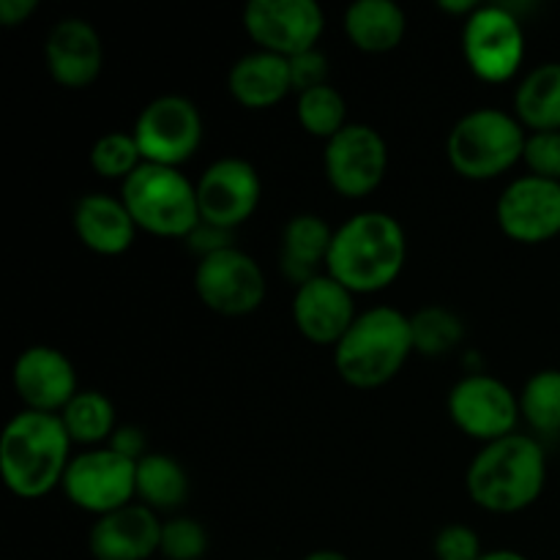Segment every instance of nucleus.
Instances as JSON below:
<instances>
[{
    "label": "nucleus",
    "instance_id": "nucleus-16",
    "mask_svg": "<svg viewBox=\"0 0 560 560\" xmlns=\"http://www.w3.org/2000/svg\"><path fill=\"white\" fill-rule=\"evenodd\" d=\"M16 397L25 402V410L38 413H63L66 405L77 397V372L69 355L49 345H31L22 350L11 370Z\"/></svg>",
    "mask_w": 560,
    "mask_h": 560
},
{
    "label": "nucleus",
    "instance_id": "nucleus-36",
    "mask_svg": "<svg viewBox=\"0 0 560 560\" xmlns=\"http://www.w3.org/2000/svg\"><path fill=\"white\" fill-rule=\"evenodd\" d=\"M113 452H118L120 457L131 459V463H140L142 457H148V441H145V432L140 430V427L135 424H126V427H118V430L113 432V438H109L107 443Z\"/></svg>",
    "mask_w": 560,
    "mask_h": 560
},
{
    "label": "nucleus",
    "instance_id": "nucleus-33",
    "mask_svg": "<svg viewBox=\"0 0 560 560\" xmlns=\"http://www.w3.org/2000/svg\"><path fill=\"white\" fill-rule=\"evenodd\" d=\"M432 552L438 560H479L487 550L481 547V536L470 525L448 523L438 530Z\"/></svg>",
    "mask_w": 560,
    "mask_h": 560
},
{
    "label": "nucleus",
    "instance_id": "nucleus-20",
    "mask_svg": "<svg viewBox=\"0 0 560 560\" xmlns=\"http://www.w3.org/2000/svg\"><path fill=\"white\" fill-rule=\"evenodd\" d=\"M137 224L126 202L107 191L82 195L74 206V233L96 255H124L137 238Z\"/></svg>",
    "mask_w": 560,
    "mask_h": 560
},
{
    "label": "nucleus",
    "instance_id": "nucleus-23",
    "mask_svg": "<svg viewBox=\"0 0 560 560\" xmlns=\"http://www.w3.org/2000/svg\"><path fill=\"white\" fill-rule=\"evenodd\" d=\"M342 25L355 49L383 55L402 44L408 20L394 0H355L345 11Z\"/></svg>",
    "mask_w": 560,
    "mask_h": 560
},
{
    "label": "nucleus",
    "instance_id": "nucleus-37",
    "mask_svg": "<svg viewBox=\"0 0 560 560\" xmlns=\"http://www.w3.org/2000/svg\"><path fill=\"white\" fill-rule=\"evenodd\" d=\"M36 0H0V25H25V22L36 14Z\"/></svg>",
    "mask_w": 560,
    "mask_h": 560
},
{
    "label": "nucleus",
    "instance_id": "nucleus-7",
    "mask_svg": "<svg viewBox=\"0 0 560 560\" xmlns=\"http://www.w3.org/2000/svg\"><path fill=\"white\" fill-rule=\"evenodd\" d=\"M463 55L485 82H509L525 63V27L509 5H479L463 22Z\"/></svg>",
    "mask_w": 560,
    "mask_h": 560
},
{
    "label": "nucleus",
    "instance_id": "nucleus-21",
    "mask_svg": "<svg viewBox=\"0 0 560 560\" xmlns=\"http://www.w3.org/2000/svg\"><path fill=\"white\" fill-rule=\"evenodd\" d=\"M228 91L241 107L246 109H268L277 107L290 91V63L282 55L255 49L246 52L230 66Z\"/></svg>",
    "mask_w": 560,
    "mask_h": 560
},
{
    "label": "nucleus",
    "instance_id": "nucleus-1",
    "mask_svg": "<svg viewBox=\"0 0 560 560\" xmlns=\"http://www.w3.org/2000/svg\"><path fill=\"white\" fill-rule=\"evenodd\" d=\"M408 260V238L397 217L359 211L334 228L326 273L353 295L381 293L394 284Z\"/></svg>",
    "mask_w": 560,
    "mask_h": 560
},
{
    "label": "nucleus",
    "instance_id": "nucleus-3",
    "mask_svg": "<svg viewBox=\"0 0 560 560\" xmlns=\"http://www.w3.org/2000/svg\"><path fill=\"white\" fill-rule=\"evenodd\" d=\"M71 438L55 413L20 410L0 438V476L16 498L36 501L63 485Z\"/></svg>",
    "mask_w": 560,
    "mask_h": 560
},
{
    "label": "nucleus",
    "instance_id": "nucleus-27",
    "mask_svg": "<svg viewBox=\"0 0 560 560\" xmlns=\"http://www.w3.org/2000/svg\"><path fill=\"white\" fill-rule=\"evenodd\" d=\"M520 397V416L536 435L560 432V370H539L525 381Z\"/></svg>",
    "mask_w": 560,
    "mask_h": 560
},
{
    "label": "nucleus",
    "instance_id": "nucleus-9",
    "mask_svg": "<svg viewBox=\"0 0 560 560\" xmlns=\"http://www.w3.org/2000/svg\"><path fill=\"white\" fill-rule=\"evenodd\" d=\"M195 293L217 315L244 317L260 310L268 284L260 262L241 246H230L197 260Z\"/></svg>",
    "mask_w": 560,
    "mask_h": 560
},
{
    "label": "nucleus",
    "instance_id": "nucleus-11",
    "mask_svg": "<svg viewBox=\"0 0 560 560\" xmlns=\"http://www.w3.org/2000/svg\"><path fill=\"white\" fill-rule=\"evenodd\" d=\"M446 408L454 427L481 446L517 432V421L523 419L517 394L487 372L459 377L448 392Z\"/></svg>",
    "mask_w": 560,
    "mask_h": 560
},
{
    "label": "nucleus",
    "instance_id": "nucleus-31",
    "mask_svg": "<svg viewBox=\"0 0 560 560\" xmlns=\"http://www.w3.org/2000/svg\"><path fill=\"white\" fill-rule=\"evenodd\" d=\"M159 552L167 560H200L208 552L206 525L191 517H170L162 523Z\"/></svg>",
    "mask_w": 560,
    "mask_h": 560
},
{
    "label": "nucleus",
    "instance_id": "nucleus-14",
    "mask_svg": "<svg viewBox=\"0 0 560 560\" xmlns=\"http://www.w3.org/2000/svg\"><path fill=\"white\" fill-rule=\"evenodd\" d=\"M262 180L255 164L241 156H222L202 170L197 180V202L202 222L238 230L257 211Z\"/></svg>",
    "mask_w": 560,
    "mask_h": 560
},
{
    "label": "nucleus",
    "instance_id": "nucleus-5",
    "mask_svg": "<svg viewBox=\"0 0 560 560\" xmlns=\"http://www.w3.org/2000/svg\"><path fill=\"white\" fill-rule=\"evenodd\" d=\"M528 131L517 115L501 107H476L446 137L448 164L468 180H492L523 162Z\"/></svg>",
    "mask_w": 560,
    "mask_h": 560
},
{
    "label": "nucleus",
    "instance_id": "nucleus-34",
    "mask_svg": "<svg viewBox=\"0 0 560 560\" xmlns=\"http://www.w3.org/2000/svg\"><path fill=\"white\" fill-rule=\"evenodd\" d=\"M290 63V82H293L295 93H306L312 88L328 85V71H331V63H328L326 55L320 49H306V52L293 55L288 58Z\"/></svg>",
    "mask_w": 560,
    "mask_h": 560
},
{
    "label": "nucleus",
    "instance_id": "nucleus-38",
    "mask_svg": "<svg viewBox=\"0 0 560 560\" xmlns=\"http://www.w3.org/2000/svg\"><path fill=\"white\" fill-rule=\"evenodd\" d=\"M479 5L481 3H476V0H438V9L446 11V14H459L463 16V22L468 20Z\"/></svg>",
    "mask_w": 560,
    "mask_h": 560
},
{
    "label": "nucleus",
    "instance_id": "nucleus-15",
    "mask_svg": "<svg viewBox=\"0 0 560 560\" xmlns=\"http://www.w3.org/2000/svg\"><path fill=\"white\" fill-rule=\"evenodd\" d=\"M495 219L517 244H547L560 235V180L520 175L501 191Z\"/></svg>",
    "mask_w": 560,
    "mask_h": 560
},
{
    "label": "nucleus",
    "instance_id": "nucleus-35",
    "mask_svg": "<svg viewBox=\"0 0 560 560\" xmlns=\"http://www.w3.org/2000/svg\"><path fill=\"white\" fill-rule=\"evenodd\" d=\"M186 246H189V249L202 260V257L217 255V252L235 246V233L233 230L217 228V224L200 222L195 230H191L189 238H186Z\"/></svg>",
    "mask_w": 560,
    "mask_h": 560
},
{
    "label": "nucleus",
    "instance_id": "nucleus-22",
    "mask_svg": "<svg viewBox=\"0 0 560 560\" xmlns=\"http://www.w3.org/2000/svg\"><path fill=\"white\" fill-rule=\"evenodd\" d=\"M334 228L317 213H295L282 230V255L279 266L282 273L301 288L310 279L320 277L331 249Z\"/></svg>",
    "mask_w": 560,
    "mask_h": 560
},
{
    "label": "nucleus",
    "instance_id": "nucleus-2",
    "mask_svg": "<svg viewBox=\"0 0 560 560\" xmlns=\"http://www.w3.org/2000/svg\"><path fill=\"white\" fill-rule=\"evenodd\" d=\"M547 485V454L534 435L512 432L485 443L468 465L470 501L490 514H517L534 506Z\"/></svg>",
    "mask_w": 560,
    "mask_h": 560
},
{
    "label": "nucleus",
    "instance_id": "nucleus-19",
    "mask_svg": "<svg viewBox=\"0 0 560 560\" xmlns=\"http://www.w3.org/2000/svg\"><path fill=\"white\" fill-rule=\"evenodd\" d=\"M162 545V520L142 503L96 517L88 547L96 560H148Z\"/></svg>",
    "mask_w": 560,
    "mask_h": 560
},
{
    "label": "nucleus",
    "instance_id": "nucleus-13",
    "mask_svg": "<svg viewBox=\"0 0 560 560\" xmlns=\"http://www.w3.org/2000/svg\"><path fill=\"white\" fill-rule=\"evenodd\" d=\"M244 31L257 49L293 58L317 47L326 14L315 0H252L244 9Z\"/></svg>",
    "mask_w": 560,
    "mask_h": 560
},
{
    "label": "nucleus",
    "instance_id": "nucleus-4",
    "mask_svg": "<svg viewBox=\"0 0 560 560\" xmlns=\"http://www.w3.org/2000/svg\"><path fill=\"white\" fill-rule=\"evenodd\" d=\"M410 353H416L410 315L381 304L359 312L334 348V366L348 386L381 388L399 375Z\"/></svg>",
    "mask_w": 560,
    "mask_h": 560
},
{
    "label": "nucleus",
    "instance_id": "nucleus-12",
    "mask_svg": "<svg viewBox=\"0 0 560 560\" xmlns=\"http://www.w3.org/2000/svg\"><path fill=\"white\" fill-rule=\"evenodd\" d=\"M326 180L337 195L361 200L383 184L388 173V145L381 131L370 124L350 120L323 151Z\"/></svg>",
    "mask_w": 560,
    "mask_h": 560
},
{
    "label": "nucleus",
    "instance_id": "nucleus-8",
    "mask_svg": "<svg viewBox=\"0 0 560 560\" xmlns=\"http://www.w3.org/2000/svg\"><path fill=\"white\" fill-rule=\"evenodd\" d=\"M131 135L140 145L142 162L180 167L202 145L200 107L178 93H164L140 109Z\"/></svg>",
    "mask_w": 560,
    "mask_h": 560
},
{
    "label": "nucleus",
    "instance_id": "nucleus-26",
    "mask_svg": "<svg viewBox=\"0 0 560 560\" xmlns=\"http://www.w3.org/2000/svg\"><path fill=\"white\" fill-rule=\"evenodd\" d=\"M60 421H63L71 443L85 448L107 446L113 432L118 430L115 405L109 402L107 394L96 392V388H80L77 397L63 408Z\"/></svg>",
    "mask_w": 560,
    "mask_h": 560
},
{
    "label": "nucleus",
    "instance_id": "nucleus-29",
    "mask_svg": "<svg viewBox=\"0 0 560 560\" xmlns=\"http://www.w3.org/2000/svg\"><path fill=\"white\" fill-rule=\"evenodd\" d=\"M295 118H299L301 129L320 140H331L334 135L350 124L348 120V102L342 93L328 82V85L312 88V91L299 93L295 102Z\"/></svg>",
    "mask_w": 560,
    "mask_h": 560
},
{
    "label": "nucleus",
    "instance_id": "nucleus-32",
    "mask_svg": "<svg viewBox=\"0 0 560 560\" xmlns=\"http://www.w3.org/2000/svg\"><path fill=\"white\" fill-rule=\"evenodd\" d=\"M523 162L530 175L560 180V131H528Z\"/></svg>",
    "mask_w": 560,
    "mask_h": 560
},
{
    "label": "nucleus",
    "instance_id": "nucleus-30",
    "mask_svg": "<svg viewBox=\"0 0 560 560\" xmlns=\"http://www.w3.org/2000/svg\"><path fill=\"white\" fill-rule=\"evenodd\" d=\"M140 164L142 153L131 131H107L91 148V167L107 180L124 184Z\"/></svg>",
    "mask_w": 560,
    "mask_h": 560
},
{
    "label": "nucleus",
    "instance_id": "nucleus-17",
    "mask_svg": "<svg viewBox=\"0 0 560 560\" xmlns=\"http://www.w3.org/2000/svg\"><path fill=\"white\" fill-rule=\"evenodd\" d=\"M44 60H47L49 77L60 88H69V91L91 88L102 74V36L82 16H63L49 27L47 42H44Z\"/></svg>",
    "mask_w": 560,
    "mask_h": 560
},
{
    "label": "nucleus",
    "instance_id": "nucleus-39",
    "mask_svg": "<svg viewBox=\"0 0 560 560\" xmlns=\"http://www.w3.org/2000/svg\"><path fill=\"white\" fill-rule=\"evenodd\" d=\"M479 560H528L517 550H487Z\"/></svg>",
    "mask_w": 560,
    "mask_h": 560
},
{
    "label": "nucleus",
    "instance_id": "nucleus-40",
    "mask_svg": "<svg viewBox=\"0 0 560 560\" xmlns=\"http://www.w3.org/2000/svg\"><path fill=\"white\" fill-rule=\"evenodd\" d=\"M304 560H350V558L342 556V552H337V550H315V552H310Z\"/></svg>",
    "mask_w": 560,
    "mask_h": 560
},
{
    "label": "nucleus",
    "instance_id": "nucleus-24",
    "mask_svg": "<svg viewBox=\"0 0 560 560\" xmlns=\"http://www.w3.org/2000/svg\"><path fill=\"white\" fill-rule=\"evenodd\" d=\"M514 115L528 131H560V60L534 66L520 80Z\"/></svg>",
    "mask_w": 560,
    "mask_h": 560
},
{
    "label": "nucleus",
    "instance_id": "nucleus-28",
    "mask_svg": "<svg viewBox=\"0 0 560 560\" xmlns=\"http://www.w3.org/2000/svg\"><path fill=\"white\" fill-rule=\"evenodd\" d=\"M410 331H413V350L427 359L446 355L463 342L465 323L457 312L448 306H421L419 312L410 315Z\"/></svg>",
    "mask_w": 560,
    "mask_h": 560
},
{
    "label": "nucleus",
    "instance_id": "nucleus-10",
    "mask_svg": "<svg viewBox=\"0 0 560 560\" xmlns=\"http://www.w3.org/2000/svg\"><path fill=\"white\" fill-rule=\"evenodd\" d=\"M60 487L80 512L104 517V514L135 503L137 463L120 457L109 446L85 448L71 457Z\"/></svg>",
    "mask_w": 560,
    "mask_h": 560
},
{
    "label": "nucleus",
    "instance_id": "nucleus-6",
    "mask_svg": "<svg viewBox=\"0 0 560 560\" xmlns=\"http://www.w3.org/2000/svg\"><path fill=\"white\" fill-rule=\"evenodd\" d=\"M120 200L126 202L137 228L159 238L186 241L202 222L197 184H191L180 167L142 162L120 184Z\"/></svg>",
    "mask_w": 560,
    "mask_h": 560
},
{
    "label": "nucleus",
    "instance_id": "nucleus-25",
    "mask_svg": "<svg viewBox=\"0 0 560 560\" xmlns=\"http://www.w3.org/2000/svg\"><path fill=\"white\" fill-rule=\"evenodd\" d=\"M137 501L153 512H175L189 501V474L175 457L151 452L137 463Z\"/></svg>",
    "mask_w": 560,
    "mask_h": 560
},
{
    "label": "nucleus",
    "instance_id": "nucleus-18",
    "mask_svg": "<svg viewBox=\"0 0 560 560\" xmlns=\"http://www.w3.org/2000/svg\"><path fill=\"white\" fill-rule=\"evenodd\" d=\"M355 312V295L337 282L331 273L310 279L293 295V323L304 339L315 345H334L348 334Z\"/></svg>",
    "mask_w": 560,
    "mask_h": 560
}]
</instances>
